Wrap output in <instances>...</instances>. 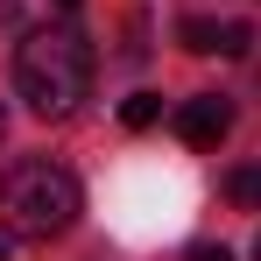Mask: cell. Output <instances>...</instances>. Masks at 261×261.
<instances>
[{"label": "cell", "mask_w": 261, "mask_h": 261, "mask_svg": "<svg viewBox=\"0 0 261 261\" xmlns=\"http://www.w3.org/2000/svg\"><path fill=\"white\" fill-rule=\"evenodd\" d=\"M0 261H7V240H0Z\"/></svg>", "instance_id": "cell-9"}, {"label": "cell", "mask_w": 261, "mask_h": 261, "mask_svg": "<svg viewBox=\"0 0 261 261\" xmlns=\"http://www.w3.org/2000/svg\"><path fill=\"white\" fill-rule=\"evenodd\" d=\"M254 261H261V240H254Z\"/></svg>", "instance_id": "cell-10"}, {"label": "cell", "mask_w": 261, "mask_h": 261, "mask_svg": "<svg viewBox=\"0 0 261 261\" xmlns=\"http://www.w3.org/2000/svg\"><path fill=\"white\" fill-rule=\"evenodd\" d=\"M14 92L29 99V113L43 120H71L92 92V43L71 29V21H43L29 29L21 49H14Z\"/></svg>", "instance_id": "cell-1"}, {"label": "cell", "mask_w": 261, "mask_h": 261, "mask_svg": "<svg viewBox=\"0 0 261 261\" xmlns=\"http://www.w3.org/2000/svg\"><path fill=\"white\" fill-rule=\"evenodd\" d=\"M176 36H184L191 57H247V43H254L247 21H184Z\"/></svg>", "instance_id": "cell-4"}, {"label": "cell", "mask_w": 261, "mask_h": 261, "mask_svg": "<svg viewBox=\"0 0 261 261\" xmlns=\"http://www.w3.org/2000/svg\"><path fill=\"white\" fill-rule=\"evenodd\" d=\"M184 261H233V247H212V240H205V247H191Z\"/></svg>", "instance_id": "cell-7"}, {"label": "cell", "mask_w": 261, "mask_h": 261, "mask_svg": "<svg viewBox=\"0 0 261 261\" xmlns=\"http://www.w3.org/2000/svg\"><path fill=\"white\" fill-rule=\"evenodd\" d=\"M0 14H7V0H0Z\"/></svg>", "instance_id": "cell-12"}, {"label": "cell", "mask_w": 261, "mask_h": 261, "mask_svg": "<svg viewBox=\"0 0 261 261\" xmlns=\"http://www.w3.org/2000/svg\"><path fill=\"white\" fill-rule=\"evenodd\" d=\"M57 7H78V0H57Z\"/></svg>", "instance_id": "cell-8"}, {"label": "cell", "mask_w": 261, "mask_h": 261, "mask_svg": "<svg viewBox=\"0 0 261 261\" xmlns=\"http://www.w3.org/2000/svg\"><path fill=\"white\" fill-rule=\"evenodd\" d=\"M78 176L64 170V163H49V155H21V163H7L0 170V226L14 233V240H49V233H64L71 219H78Z\"/></svg>", "instance_id": "cell-2"}, {"label": "cell", "mask_w": 261, "mask_h": 261, "mask_svg": "<svg viewBox=\"0 0 261 261\" xmlns=\"http://www.w3.org/2000/svg\"><path fill=\"white\" fill-rule=\"evenodd\" d=\"M120 120H127V127H155V120H163V99H155V92H134V99H120Z\"/></svg>", "instance_id": "cell-6"}, {"label": "cell", "mask_w": 261, "mask_h": 261, "mask_svg": "<svg viewBox=\"0 0 261 261\" xmlns=\"http://www.w3.org/2000/svg\"><path fill=\"white\" fill-rule=\"evenodd\" d=\"M0 127H7V113H0Z\"/></svg>", "instance_id": "cell-11"}, {"label": "cell", "mask_w": 261, "mask_h": 261, "mask_svg": "<svg viewBox=\"0 0 261 261\" xmlns=\"http://www.w3.org/2000/svg\"><path fill=\"white\" fill-rule=\"evenodd\" d=\"M226 134H233V106H226L219 92H198V99L176 106V141H191V148H219Z\"/></svg>", "instance_id": "cell-3"}, {"label": "cell", "mask_w": 261, "mask_h": 261, "mask_svg": "<svg viewBox=\"0 0 261 261\" xmlns=\"http://www.w3.org/2000/svg\"><path fill=\"white\" fill-rule=\"evenodd\" d=\"M226 198H233V205H247V212H261V163H247V170L226 176Z\"/></svg>", "instance_id": "cell-5"}]
</instances>
